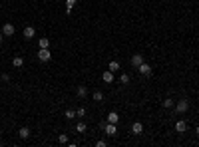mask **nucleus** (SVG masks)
Here are the masks:
<instances>
[{
    "mask_svg": "<svg viewBox=\"0 0 199 147\" xmlns=\"http://www.w3.org/2000/svg\"><path fill=\"white\" fill-rule=\"evenodd\" d=\"M108 70H112V72H113V74H116V72H117V70H120V62H116V60H113V62H109V66H108Z\"/></svg>",
    "mask_w": 199,
    "mask_h": 147,
    "instance_id": "obj_18",
    "label": "nucleus"
},
{
    "mask_svg": "<svg viewBox=\"0 0 199 147\" xmlns=\"http://www.w3.org/2000/svg\"><path fill=\"white\" fill-rule=\"evenodd\" d=\"M173 107H175V111L179 113V115H183V113L189 110V102H187V99L183 98V99H179V102H177V103H175V106H173Z\"/></svg>",
    "mask_w": 199,
    "mask_h": 147,
    "instance_id": "obj_2",
    "label": "nucleus"
},
{
    "mask_svg": "<svg viewBox=\"0 0 199 147\" xmlns=\"http://www.w3.org/2000/svg\"><path fill=\"white\" fill-rule=\"evenodd\" d=\"M173 106H175V102H173L171 98H165V99H163V107H165V110H169V107H173Z\"/></svg>",
    "mask_w": 199,
    "mask_h": 147,
    "instance_id": "obj_20",
    "label": "nucleus"
},
{
    "mask_svg": "<svg viewBox=\"0 0 199 147\" xmlns=\"http://www.w3.org/2000/svg\"><path fill=\"white\" fill-rule=\"evenodd\" d=\"M96 145H98V147H105L108 143H105V139H100V141H98V143H96Z\"/></svg>",
    "mask_w": 199,
    "mask_h": 147,
    "instance_id": "obj_26",
    "label": "nucleus"
},
{
    "mask_svg": "<svg viewBox=\"0 0 199 147\" xmlns=\"http://www.w3.org/2000/svg\"><path fill=\"white\" fill-rule=\"evenodd\" d=\"M14 32H16V28H14V24H12V22H4L2 24V34L6 36V38L14 36Z\"/></svg>",
    "mask_w": 199,
    "mask_h": 147,
    "instance_id": "obj_3",
    "label": "nucleus"
},
{
    "mask_svg": "<svg viewBox=\"0 0 199 147\" xmlns=\"http://www.w3.org/2000/svg\"><path fill=\"white\" fill-rule=\"evenodd\" d=\"M76 115H78V117H84V115H86V107H78V110H76Z\"/></svg>",
    "mask_w": 199,
    "mask_h": 147,
    "instance_id": "obj_23",
    "label": "nucleus"
},
{
    "mask_svg": "<svg viewBox=\"0 0 199 147\" xmlns=\"http://www.w3.org/2000/svg\"><path fill=\"white\" fill-rule=\"evenodd\" d=\"M86 129H88V125L84 123V121H80V123L76 125V131H78V133H86Z\"/></svg>",
    "mask_w": 199,
    "mask_h": 147,
    "instance_id": "obj_19",
    "label": "nucleus"
},
{
    "mask_svg": "<svg viewBox=\"0 0 199 147\" xmlns=\"http://www.w3.org/2000/svg\"><path fill=\"white\" fill-rule=\"evenodd\" d=\"M4 42V34H2V30H0V44Z\"/></svg>",
    "mask_w": 199,
    "mask_h": 147,
    "instance_id": "obj_27",
    "label": "nucleus"
},
{
    "mask_svg": "<svg viewBox=\"0 0 199 147\" xmlns=\"http://www.w3.org/2000/svg\"><path fill=\"white\" fill-rule=\"evenodd\" d=\"M120 121V115H117L116 111H109L108 113V123H117Z\"/></svg>",
    "mask_w": 199,
    "mask_h": 147,
    "instance_id": "obj_14",
    "label": "nucleus"
},
{
    "mask_svg": "<svg viewBox=\"0 0 199 147\" xmlns=\"http://www.w3.org/2000/svg\"><path fill=\"white\" fill-rule=\"evenodd\" d=\"M38 60L40 62H50L52 60V50L50 48H40L38 50Z\"/></svg>",
    "mask_w": 199,
    "mask_h": 147,
    "instance_id": "obj_1",
    "label": "nucleus"
},
{
    "mask_svg": "<svg viewBox=\"0 0 199 147\" xmlns=\"http://www.w3.org/2000/svg\"><path fill=\"white\" fill-rule=\"evenodd\" d=\"M76 95H78V98H86L88 95V87L86 86H78L76 87Z\"/></svg>",
    "mask_w": 199,
    "mask_h": 147,
    "instance_id": "obj_12",
    "label": "nucleus"
},
{
    "mask_svg": "<svg viewBox=\"0 0 199 147\" xmlns=\"http://www.w3.org/2000/svg\"><path fill=\"white\" fill-rule=\"evenodd\" d=\"M12 66H14V68H22V66H24V58L22 56L12 58Z\"/></svg>",
    "mask_w": 199,
    "mask_h": 147,
    "instance_id": "obj_13",
    "label": "nucleus"
},
{
    "mask_svg": "<svg viewBox=\"0 0 199 147\" xmlns=\"http://www.w3.org/2000/svg\"><path fill=\"white\" fill-rule=\"evenodd\" d=\"M18 135H20V139H28V137H30V129L24 125V127L18 129Z\"/></svg>",
    "mask_w": 199,
    "mask_h": 147,
    "instance_id": "obj_11",
    "label": "nucleus"
},
{
    "mask_svg": "<svg viewBox=\"0 0 199 147\" xmlns=\"http://www.w3.org/2000/svg\"><path fill=\"white\" fill-rule=\"evenodd\" d=\"M132 133H133V135H141V133H143V123L135 121V123L132 125Z\"/></svg>",
    "mask_w": 199,
    "mask_h": 147,
    "instance_id": "obj_9",
    "label": "nucleus"
},
{
    "mask_svg": "<svg viewBox=\"0 0 199 147\" xmlns=\"http://www.w3.org/2000/svg\"><path fill=\"white\" fill-rule=\"evenodd\" d=\"M120 82L124 83V86H125V83H129V75H128V74H121V75H120Z\"/></svg>",
    "mask_w": 199,
    "mask_h": 147,
    "instance_id": "obj_22",
    "label": "nucleus"
},
{
    "mask_svg": "<svg viewBox=\"0 0 199 147\" xmlns=\"http://www.w3.org/2000/svg\"><path fill=\"white\" fill-rule=\"evenodd\" d=\"M92 98H94V102H104V94H101L100 90H96L94 94H92Z\"/></svg>",
    "mask_w": 199,
    "mask_h": 147,
    "instance_id": "obj_17",
    "label": "nucleus"
},
{
    "mask_svg": "<svg viewBox=\"0 0 199 147\" xmlns=\"http://www.w3.org/2000/svg\"><path fill=\"white\" fill-rule=\"evenodd\" d=\"M64 117H66L68 121H70V119H74V117H76V111H74V110H66V113H64Z\"/></svg>",
    "mask_w": 199,
    "mask_h": 147,
    "instance_id": "obj_21",
    "label": "nucleus"
},
{
    "mask_svg": "<svg viewBox=\"0 0 199 147\" xmlns=\"http://www.w3.org/2000/svg\"><path fill=\"white\" fill-rule=\"evenodd\" d=\"M175 131H177V133H185V131H187V121L179 119V121L175 123Z\"/></svg>",
    "mask_w": 199,
    "mask_h": 147,
    "instance_id": "obj_7",
    "label": "nucleus"
},
{
    "mask_svg": "<svg viewBox=\"0 0 199 147\" xmlns=\"http://www.w3.org/2000/svg\"><path fill=\"white\" fill-rule=\"evenodd\" d=\"M76 2H78V0H66V14H70V12H72V8L76 6Z\"/></svg>",
    "mask_w": 199,
    "mask_h": 147,
    "instance_id": "obj_16",
    "label": "nucleus"
},
{
    "mask_svg": "<svg viewBox=\"0 0 199 147\" xmlns=\"http://www.w3.org/2000/svg\"><path fill=\"white\" fill-rule=\"evenodd\" d=\"M22 36L26 38V40H32V38L36 36V30H34V26H26V28H24V32H22Z\"/></svg>",
    "mask_w": 199,
    "mask_h": 147,
    "instance_id": "obj_6",
    "label": "nucleus"
},
{
    "mask_svg": "<svg viewBox=\"0 0 199 147\" xmlns=\"http://www.w3.org/2000/svg\"><path fill=\"white\" fill-rule=\"evenodd\" d=\"M137 72L141 74V75H151V66L145 64V62H141V64L137 66Z\"/></svg>",
    "mask_w": 199,
    "mask_h": 147,
    "instance_id": "obj_5",
    "label": "nucleus"
},
{
    "mask_svg": "<svg viewBox=\"0 0 199 147\" xmlns=\"http://www.w3.org/2000/svg\"><path fill=\"white\" fill-rule=\"evenodd\" d=\"M129 62H132V66H133V68H137V66L143 62V54H133V56H132V60H129Z\"/></svg>",
    "mask_w": 199,
    "mask_h": 147,
    "instance_id": "obj_8",
    "label": "nucleus"
},
{
    "mask_svg": "<svg viewBox=\"0 0 199 147\" xmlns=\"http://www.w3.org/2000/svg\"><path fill=\"white\" fill-rule=\"evenodd\" d=\"M58 141H60V143H68V135L66 133H60V135H58Z\"/></svg>",
    "mask_w": 199,
    "mask_h": 147,
    "instance_id": "obj_24",
    "label": "nucleus"
},
{
    "mask_svg": "<svg viewBox=\"0 0 199 147\" xmlns=\"http://www.w3.org/2000/svg\"><path fill=\"white\" fill-rule=\"evenodd\" d=\"M101 79H104L105 83H112L113 82V72H112V70H105V72L101 74Z\"/></svg>",
    "mask_w": 199,
    "mask_h": 147,
    "instance_id": "obj_10",
    "label": "nucleus"
},
{
    "mask_svg": "<svg viewBox=\"0 0 199 147\" xmlns=\"http://www.w3.org/2000/svg\"><path fill=\"white\" fill-rule=\"evenodd\" d=\"M0 78H2V82H6V83L10 82V75H8V74H2V75H0Z\"/></svg>",
    "mask_w": 199,
    "mask_h": 147,
    "instance_id": "obj_25",
    "label": "nucleus"
},
{
    "mask_svg": "<svg viewBox=\"0 0 199 147\" xmlns=\"http://www.w3.org/2000/svg\"><path fill=\"white\" fill-rule=\"evenodd\" d=\"M195 135L199 137V125H197V127H195Z\"/></svg>",
    "mask_w": 199,
    "mask_h": 147,
    "instance_id": "obj_28",
    "label": "nucleus"
},
{
    "mask_svg": "<svg viewBox=\"0 0 199 147\" xmlns=\"http://www.w3.org/2000/svg\"><path fill=\"white\" fill-rule=\"evenodd\" d=\"M104 131H105V135H108V137H116L117 135V123H105Z\"/></svg>",
    "mask_w": 199,
    "mask_h": 147,
    "instance_id": "obj_4",
    "label": "nucleus"
},
{
    "mask_svg": "<svg viewBox=\"0 0 199 147\" xmlns=\"http://www.w3.org/2000/svg\"><path fill=\"white\" fill-rule=\"evenodd\" d=\"M38 46H40V48H50V38H40V40H38Z\"/></svg>",
    "mask_w": 199,
    "mask_h": 147,
    "instance_id": "obj_15",
    "label": "nucleus"
}]
</instances>
